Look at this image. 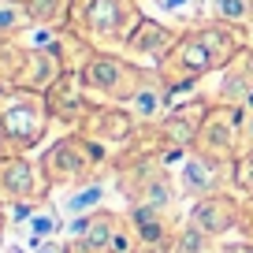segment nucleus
Segmentation results:
<instances>
[{
    "mask_svg": "<svg viewBox=\"0 0 253 253\" xmlns=\"http://www.w3.org/2000/svg\"><path fill=\"white\" fill-rule=\"evenodd\" d=\"M238 34L227 26H201V30H190L179 38V45L168 52V60L160 63V75H164L168 89L190 86L194 79L216 71V67H227L238 56Z\"/></svg>",
    "mask_w": 253,
    "mask_h": 253,
    "instance_id": "f257e3e1",
    "label": "nucleus"
},
{
    "mask_svg": "<svg viewBox=\"0 0 253 253\" xmlns=\"http://www.w3.org/2000/svg\"><path fill=\"white\" fill-rule=\"evenodd\" d=\"M48 97L38 89L26 86H11L0 93V145H4V157H19L23 149L45 138L48 126Z\"/></svg>",
    "mask_w": 253,
    "mask_h": 253,
    "instance_id": "f03ea898",
    "label": "nucleus"
},
{
    "mask_svg": "<svg viewBox=\"0 0 253 253\" xmlns=\"http://www.w3.org/2000/svg\"><path fill=\"white\" fill-rule=\"evenodd\" d=\"M71 15L79 23L82 38L93 45H112V41L126 45L142 23L134 0H75Z\"/></svg>",
    "mask_w": 253,
    "mask_h": 253,
    "instance_id": "7ed1b4c3",
    "label": "nucleus"
},
{
    "mask_svg": "<svg viewBox=\"0 0 253 253\" xmlns=\"http://www.w3.org/2000/svg\"><path fill=\"white\" fill-rule=\"evenodd\" d=\"M79 79H82V86L97 89V93L112 97V101H134V93L145 86V75L138 71V67H130L126 60L112 56V52L86 56Z\"/></svg>",
    "mask_w": 253,
    "mask_h": 253,
    "instance_id": "20e7f679",
    "label": "nucleus"
},
{
    "mask_svg": "<svg viewBox=\"0 0 253 253\" xmlns=\"http://www.w3.org/2000/svg\"><path fill=\"white\" fill-rule=\"evenodd\" d=\"M93 164H97L93 145H89L86 138H79V134L60 138V142L45 153V160H41L45 179L52 182V186L56 182H86V175H89Z\"/></svg>",
    "mask_w": 253,
    "mask_h": 253,
    "instance_id": "39448f33",
    "label": "nucleus"
},
{
    "mask_svg": "<svg viewBox=\"0 0 253 253\" xmlns=\"http://www.w3.org/2000/svg\"><path fill=\"white\" fill-rule=\"evenodd\" d=\"M41 171L45 168H34L26 157H4L0 160V201L38 205L48 186V179H41Z\"/></svg>",
    "mask_w": 253,
    "mask_h": 253,
    "instance_id": "423d86ee",
    "label": "nucleus"
},
{
    "mask_svg": "<svg viewBox=\"0 0 253 253\" xmlns=\"http://www.w3.org/2000/svg\"><path fill=\"white\" fill-rule=\"evenodd\" d=\"M235 138H238V108H231V104L209 108L205 123L198 130V142H194V153H205L212 160H231Z\"/></svg>",
    "mask_w": 253,
    "mask_h": 253,
    "instance_id": "0eeeda50",
    "label": "nucleus"
},
{
    "mask_svg": "<svg viewBox=\"0 0 253 253\" xmlns=\"http://www.w3.org/2000/svg\"><path fill=\"white\" fill-rule=\"evenodd\" d=\"M190 223L201 227L209 238L212 235H227V231L238 223V205L227 198V194H209V198H201L198 205H194Z\"/></svg>",
    "mask_w": 253,
    "mask_h": 253,
    "instance_id": "6e6552de",
    "label": "nucleus"
},
{
    "mask_svg": "<svg viewBox=\"0 0 253 253\" xmlns=\"http://www.w3.org/2000/svg\"><path fill=\"white\" fill-rule=\"evenodd\" d=\"M220 164L223 160H212L205 153H190L182 160V175H179L182 194H190V198H198V201L216 194V186H220Z\"/></svg>",
    "mask_w": 253,
    "mask_h": 253,
    "instance_id": "1a4fd4ad",
    "label": "nucleus"
},
{
    "mask_svg": "<svg viewBox=\"0 0 253 253\" xmlns=\"http://www.w3.org/2000/svg\"><path fill=\"white\" fill-rule=\"evenodd\" d=\"M130 227H134V235H138V242L145 246L149 253H160L168 242H171V231H168V220H164V212H160L157 205H145V201H138L134 209H130Z\"/></svg>",
    "mask_w": 253,
    "mask_h": 253,
    "instance_id": "9d476101",
    "label": "nucleus"
},
{
    "mask_svg": "<svg viewBox=\"0 0 253 253\" xmlns=\"http://www.w3.org/2000/svg\"><path fill=\"white\" fill-rule=\"evenodd\" d=\"M175 45H179L175 30H168L164 23H153V19H142L138 30L130 34V41H126V48H134V52L149 56V60H157V63H164Z\"/></svg>",
    "mask_w": 253,
    "mask_h": 253,
    "instance_id": "9b49d317",
    "label": "nucleus"
},
{
    "mask_svg": "<svg viewBox=\"0 0 253 253\" xmlns=\"http://www.w3.org/2000/svg\"><path fill=\"white\" fill-rule=\"evenodd\" d=\"M119 227H123V223H119L112 212L97 209L93 220H89V227H86V235L71 242V253H112V242H116Z\"/></svg>",
    "mask_w": 253,
    "mask_h": 253,
    "instance_id": "f8f14e48",
    "label": "nucleus"
},
{
    "mask_svg": "<svg viewBox=\"0 0 253 253\" xmlns=\"http://www.w3.org/2000/svg\"><path fill=\"white\" fill-rule=\"evenodd\" d=\"M223 101L238 104V101H250L253 97V52L250 48H238V56L231 60L227 75H223Z\"/></svg>",
    "mask_w": 253,
    "mask_h": 253,
    "instance_id": "ddd939ff",
    "label": "nucleus"
},
{
    "mask_svg": "<svg viewBox=\"0 0 253 253\" xmlns=\"http://www.w3.org/2000/svg\"><path fill=\"white\" fill-rule=\"evenodd\" d=\"M89 116V134L93 138H104V142H126L130 138V116L126 112H119V108H89L86 112Z\"/></svg>",
    "mask_w": 253,
    "mask_h": 253,
    "instance_id": "4468645a",
    "label": "nucleus"
},
{
    "mask_svg": "<svg viewBox=\"0 0 253 253\" xmlns=\"http://www.w3.org/2000/svg\"><path fill=\"white\" fill-rule=\"evenodd\" d=\"M26 8V15H30V23L38 26H63L67 19H71V8H75V0H19Z\"/></svg>",
    "mask_w": 253,
    "mask_h": 253,
    "instance_id": "2eb2a0df",
    "label": "nucleus"
},
{
    "mask_svg": "<svg viewBox=\"0 0 253 253\" xmlns=\"http://www.w3.org/2000/svg\"><path fill=\"white\" fill-rule=\"evenodd\" d=\"M104 201V186L101 182H79L71 190V198L63 201V212L67 216H93Z\"/></svg>",
    "mask_w": 253,
    "mask_h": 253,
    "instance_id": "dca6fc26",
    "label": "nucleus"
},
{
    "mask_svg": "<svg viewBox=\"0 0 253 253\" xmlns=\"http://www.w3.org/2000/svg\"><path fill=\"white\" fill-rule=\"evenodd\" d=\"M23 216H26V231H30V238L48 242V238H56L63 231V216L60 212H41V209H34V205H23Z\"/></svg>",
    "mask_w": 253,
    "mask_h": 253,
    "instance_id": "f3484780",
    "label": "nucleus"
},
{
    "mask_svg": "<svg viewBox=\"0 0 253 253\" xmlns=\"http://www.w3.org/2000/svg\"><path fill=\"white\" fill-rule=\"evenodd\" d=\"M134 112H138V119H157L160 116V108H164V89H157V86H149L145 82L142 89L134 93Z\"/></svg>",
    "mask_w": 253,
    "mask_h": 253,
    "instance_id": "a211bd4d",
    "label": "nucleus"
},
{
    "mask_svg": "<svg viewBox=\"0 0 253 253\" xmlns=\"http://www.w3.org/2000/svg\"><path fill=\"white\" fill-rule=\"evenodd\" d=\"M171 246H175L179 253H205V250H209V235H205L201 227H194V223H186V227L171 238Z\"/></svg>",
    "mask_w": 253,
    "mask_h": 253,
    "instance_id": "6ab92c4d",
    "label": "nucleus"
},
{
    "mask_svg": "<svg viewBox=\"0 0 253 253\" xmlns=\"http://www.w3.org/2000/svg\"><path fill=\"white\" fill-rule=\"evenodd\" d=\"M26 23H30V15L19 0H0V34H15Z\"/></svg>",
    "mask_w": 253,
    "mask_h": 253,
    "instance_id": "aec40b11",
    "label": "nucleus"
},
{
    "mask_svg": "<svg viewBox=\"0 0 253 253\" xmlns=\"http://www.w3.org/2000/svg\"><path fill=\"white\" fill-rule=\"evenodd\" d=\"M212 15L220 19V23H246L250 0H212Z\"/></svg>",
    "mask_w": 253,
    "mask_h": 253,
    "instance_id": "412c9836",
    "label": "nucleus"
},
{
    "mask_svg": "<svg viewBox=\"0 0 253 253\" xmlns=\"http://www.w3.org/2000/svg\"><path fill=\"white\" fill-rule=\"evenodd\" d=\"M235 186L246 190V194H253V153H246L235 164Z\"/></svg>",
    "mask_w": 253,
    "mask_h": 253,
    "instance_id": "4be33fe9",
    "label": "nucleus"
},
{
    "mask_svg": "<svg viewBox=\"0 0 253 253\" xmlns=\"http://www.w3.org/2000/svg\"><path fill=\"white\" fill-rule=\"evenodd\" d=\"M34 253H71V246H60L56 238H48V242H41Z\"/></svg>",
    "mask_w": 253,
    "mask_h": 253,
    "instance_id": "5701e85b",
    "label": "nucleus"
},
{
    "mask_svg": "<svg viewBox=\"0 0 253 253\" xmlns=\"http://www.w3.org/2000/svg\"><path fill=\"white\" fill-rule=\"evenodd\" d=\"M157 4H160L164 11H186L190 4H194V0H157Z\"/></svg>",
    "mask_w": 253,
    "mask_h": 253,
    "instance_id": "b1692460",
    "label": "nucleus"
},
{
    "mask_svg": "<svg viewBox=\"0 0 253 253\" xmlns=\"http://www.w3.org/2000/svg\"><path fill=\"white\" fill-rule=\"evenodd\" d=\"M246 142H250V145H253V116H250V119H246Z\"/></svg>",
    "mask_w": 253,
    "mask_h": 253,
    "instance_id": "393cba45",
    "label": "nucleus"
},
{
    "mask_svg": "<svg viewBox=\"0 0 253 253\" xmlns=\"http://www.w3.org/2000/svg\"><path fill=\"white\" fill-rule=\"evenodd\" d=\"M4 253H23V246H8V250H4Z\"/></svg>",
    "mask_w": 253,
    "mask_h": 253,
    "instance_id": "a878e982",
    "label": "nucleus"
},
{
    "mask_svg": "<svg viewBox=\"0 0 253 253\" xmlns=\"http://www.w3.org/2000/svg\"><path fill=\"white\" fill-rule=\"evenodd\" d=\"M0 160H4V145H0Z\"/></svg>",
    "mask_w": 253,
    "mask_h": 253,
    "instance_id": "bb28decb",
    "label": "nucleus"
},
{
    "mask_svg": "<svg viewBox=\"0 0 253 253\" xmlns=\"http://www.w3.org/2000/svg\"><path fill=\"white\" fill-rule=\"evenodd\" d=\"M205 253H209V250H205Z\"/></svg>",
    "mask_w": 253,
    "mask_h": 253,
    "instance_id": "cd10ccee",
    "label": "nucleus"
}]
</instances>
